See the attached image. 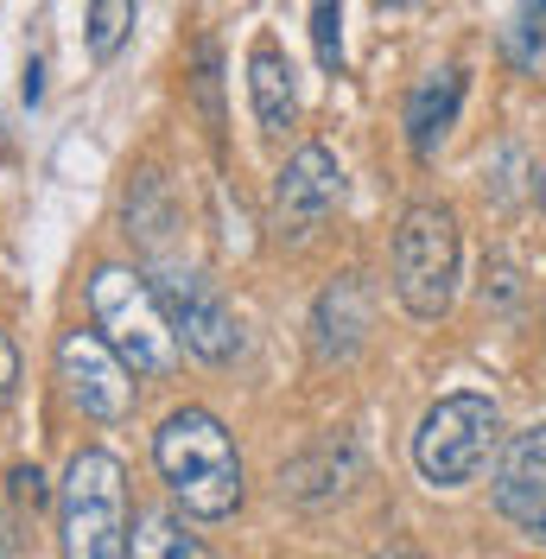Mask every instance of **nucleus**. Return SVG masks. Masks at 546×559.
I'll list each match as a JSON object with an SVG mask.
<instances>
[{"mask_svg": "<svg viewBox=\"0 0 546 559\" xmlns=\"http://www.w3.org/2000/svg\"><path fill=\"white\" fill-rule=\"evenodd\" d=\"M0 559H13V527H7V515H0Z\"/></svg>", "mask_w": 546, "mask_h": 559, "instance_id": "4be33fe9", "label": "nucleus"}, {"mask_svg": "<svg viewBox=\"0 0 546 559\" xmlns=\"http://www.w3.org/2000/svg\"><path fill=\"white\" fill-rule=\"evenodd\" d=\"M376 7H419V0H376Z\"/></svg>", "mask_w": 546, "mask_h": 559, "instance_id": "393cba45", "label": "nucleus"}, {"mask_svg": "<svg viewBox=\"0 0 546 559\" xmlns=\"http://www.w3.org/2000/svg\"><path fill=\"white\" fill-rule=\"evenodd\" d=\"M13 388H20V349H13L7 331H0V407L13 401Z\"/></svg>", "mask_w": 546, "mask_h": 559, "instance_id": "aec40b11", "label": "nucleus"}, {"mask_svg": "<svg viewBox=\"0 0 546 559\" xmlns=\"http://www.w3.org/2000/svg\"><path fill=\"white\" fill-rule=\"evenodd\" d=\"M376 559H426V554H413V547H388V554H376Z\"/></svg>", "mask_w": 546, "mask_h": 559, "instance_id": "5701e85b", "label": "nucleus"}, {"mask_svg": "<svg viewBox=\"0 0 546 559\" xmlns=\"http://www.w3.org/2000/svg\"><path fill=\"white\" fill-rule=\"evenodd\" d=\"M159 299H166L171 324H178V344L191 349L198 362H229L241 349V324L229 312V299L216 293V280L191 274V267H171L159 280Z\"/></svg>", "mask_w": 546, "mask_h": 559, "instance_id": "0eeeda50", "label": "nucleus"}, {"mask_svg": "<svg viewBox=\"0 0 546 559\" xmlns=\"http://www.w3.org/2000/svg\"><path fill=\"white\" fill-rule=\"evenodd\" d=\"M13 496H20V502H33V509H45V502H51V484H45V471L20 464V471H13Z\"/></svg>", "mask_w": 546, "mask_h": 559, "instance_id": "6ab92c4d", "label": "nucleus"}, {"mask_svg": "<svg viewBox=\"0 0 546 559\" xmlns=\"http://www.w3.org/2000/svg\"><path fill=\"white\" fill-rule=\"evenodd\" d=\"M458 210L413 204L394 229V293L419 324H439L458 299Z\"/></svg>", "mask_w": 546, "mask_h": 559, "instance_id": "39448f33", "label": "nucleus"}, {"mask_svg": "<svg viewBox=\"0 0 546 559\" xmlns=\"http://www.w3.org/2000/svg\"><path fill=\"white\" fill-rule=\"evenodd\" d=\"M502 51L514 70H546V0H514L509 26H502Z\"/></svg>", "mask_w": 546, "mask_h": 559, "instance_id": "ddd939ff", "label": "nucleus"}, {"mask_svg": "<svg viewBox=\"0 0 546 559\" xmlns=\"http://www.w3.org/2000/svg\"><path fill=\"white\" fill-rule=\"evenodd\" d=\"M58 376H64V394L90 419L115 426V419L134 414V369L121 362V349L103 331H64L58 337Z\"/></svg>", "mask_w": 546, "mask_h": 559, "instance_id": "423d86ee", "label": "nucleus"}, {"mask_svg": "<svg viewBox=\"0 0 546 559\" xmlns=\"http://www.w3.org/2000/svg\"><path fill=\"white\" fill-rule=\"evenodd\" d=\"M496 484H546V426H527V432L502 439Z\"/></svg>", "mask_w": 546, "mask_h": 559, "instance_id": "2eb2a0df", "label": "nucleus"}, {"mask_svg": "<svg viewBox=\"0 0 546 559\" xmlns=\"http://www.w3.org/2000/svg\"><path fill=\"white\" fill-rule=\"evenodd\" d=\"M489 452H502V407L489 394H444L413 426V471L432 489H464Z\"/></svg>", "mask_w": 546, "mask_h": 559, "instance_id": "20e7f679", "label": "nucleus"}, {"mask_svg": "<svg viewBox=\"0 0 546 559\" xmlns=\"http://www.w3.org/2000/svg\"><path fill=\"white\" fill-rule=\"evenodd\" d=\"M534 198H541V210H546V173H541V178H534Z\"/></svg>", "mask_w": 546, "mask_h": 559, "instance_id": "b1692460", "label": "nucleus"}, {"mask_svg": "<svg viewBox=\"0 0 546 559\" xmlns=\"http://www.w3.org/2000/svg\"><path fill=\"white\" fill-rule=\"evenodd\" d=\"M248 96H254V121H261V134H286L293 128V115H299V96H293V64H286V51L261 38L254 51H248Z\"/></svg>", "mask_w": 546, "mask_h": 559, "instance_id": "9b49d317", "label": "nucleus"}, {"mask_svg": "<svg viewBox=\"0 0 546 559\" xmlns=\"http://www.w3.org/2000/svg\"><path fill=\"white\" fill-rule=\"evenodd\" d=\"M458 108H464V70L444 64L432 70V76H419L407 96V146L413 159H439V146L451 140V128H458Z\"/></svg>", "mask_w": 546, "mask_h": 559, "instance_id": "9d476101", "label": "nucleus"}, {"mask_svg": "<svg viewBox=\"0 0 546 559\" xmlns=\"http://www.w3.org/2000/svg\"><path fill=\"white\" fill-rule=\"evenodd\" d=\"M153 464L191 522H229L241 509V452L210 407H178L153 432Z\"/></svg>", "mask_w": 546, "mask_h": 559, "instance_id": "f257e3e1", "label": "nucleus"}, {"mask_svg": "<svg viewBox=\"0 0 546 559\" xmlns=\"http://www.w3.org/2000/svg\"><path fill=\"white\" fill-rule=\"evenodd\" d=\"M483 306H489V312H502V318H514L521 306H527L521 267H514L509 254H489V261H483Z\"/></svg>", "mask_w": 546, "mask_h": 559, "instance_id": "f3484780", "label": "nucleus"}, {"mask_svg": "<svg viewBox=\"0 0 546 559\" xmlns=\"http://www.w3.org/2000/svg\"><path fill=\"white\" fill-rule=\"evenodd\" d=\"M20 96H26V103H38V96H45V64H26V83H20Z\"/></svg>", "mask_w": 546, "mask_h": 559, "instance_id": "412c9836", "label": "nucleus"}, {"mask_svg": "<svg viewBox=\"0 0 546 559\" xmlns=\"http://www.w3.org/2000/svg\"><path fill=\"white\" fill-rule=\"evenodd\" d=\"M134 33V0H90V58L108 64L115 51H121V38Z\"/></svg>", "mask_w": 546, "mask_h": 559, "instance_id": "dca6fc26", "label": "nucleus"}, {"mask_svg": "<svg viewBox=\"0 0 546 559\" xmlns=\"http://www.w3.org/2000/svg\"><path fill=\"white\" fill-rule=\"evenodd\" d=\"M311 51L324 70H343V0H311Z\"/></svg>", "mask_w": 546, "mask_h": 559, "instance_id": "a211bd4d", "label": "nucleus"}, {"mask_svg": "<svg viewBox=\"0 0 546 559\" xmlns=\"http://www.w3.org/2000/svg\"><path fill=\"white\" fill-rule=\"evenodd\" d=\"M369 324H376V293L363 274H343L318 293L311 306V349L318 362H349L356 349L369 344Z\"/></svg>", "mask_w": 546, "mask_h": 559, "instance_id": "1a4fd4ad", "label": "nucleus"}, {"mask_svg": "<svg viewBox=\"0 0 546 559\" xmlns=\"http://www.w3.org/2000/svg\"><path fill=\"white\" fill-rule=\"evenodd\" d=\"M489 496H496V515L514 534H527V540L546 547V484H489Z\"/></svg>", "mask_w": 546, "mask_h": 559, "instance_id": "4468645a", "label": "nucleus"}, {"mask_svg": "<svg viewBox=\"0 0 546 559\" xmlns=\"http://www.w3.org/2000/svg\"><path fill=\"white\" fill-rule=\"evenodd\" d=\"M58 540L64 559H128V471L115 452H76L58 484Z\"/></svg>", "mask_w": 546, "mask_h": 559, "instance_id": "f03ea898", "label": "nucleus"}, {"mask_svg": "<svg viewBox=\"0 0 546 559\" xmlns=\"http://www.w3.org/2000/svg\"><path fill=\"white\" fill-rule=\"evenodd\" d=\"M90 312L96 331L121 349L134 376H171L178 369V324H171L159 286L134 267H96L90 280Z\"/></svg>", "mask_w": 546, "mask_h": 559, "instance_id": "7ed1b4c3", "label": "nucleus"}, {"mask_svg": "<svg viewBox=\"0 0 546 559\" xmlns=\"http://www.w3.org/2000/svg\"><path fill=\"white\" fill-rule=\"evenodd\" d=\"M128 559H216V554L185 527V509H140Z\"/></svg>", "mask_w": 546, "mask_h": 559, "instance_id": "f8f14e48", "label": "nucleus"}, {"mask_svg": "<svg viewBox=\"0 0 546 559\" xmlns=\"http://www.w3.org/2000/svg\"><path fill=\"white\" fill-rule=\"evenodd\" d=\"M343 204V166L331 146H299L293 159H286V173L273 178V223L293 236V242H306L311 229Z\"/></svg>", "mask_w": 546, "mask_h": 559, "instance_id": "6e6552de", "label": "nucleus"}]
</instances>
